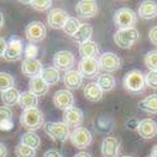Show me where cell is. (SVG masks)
<instances>
[{
    "mask_svg": "<svg viewBox=\"0 0 157 157\" xmlns=\"http://www.w3.org/2000/svg\"><path fill=\"white\" fill-rule=\"evenodd\" d=\"M19 122L29 132H34L44 125V115L39 108H33V109L23 110Z\"/></svg>",
    "mask_w": 157,
    "mask_h": 157,
    "instance_id": "obj_1",
    "label": "cell"
},
{
    "mask_svg": "<svg viewBox=\"0 0 157 157\" xmlns=\"http://www.w3.org/2000/svg\"><path fill=\"white\" fill-rule=\"evenodd\" d=\"M124 89L131 94H140L144 90L146 81H144V74L141 70H131L127 72L123 78Z\"/></svg>",
    "mask_w": 157,
    "mask_h": 157,
    "instance_id": "obj_2",
    "label": "cell"
},
{
    "mask_svg": "<svg viewBox=\"0 0 157 157\" xmlns=\"http://www.w3.org/2000/svg\"><path fill=\"white\" fill-rule=\"evenodd\" d=\"M43 129L56 142L63 143L67 140H70V134H71L70 127L66 125L63 122H48V123H44Z\"/></svg>",
    "mask_w": 157,
    "mask_h": 157,
    "instance_id": "obj_3",
    "label": "cell"
},
{
    "mask_svg": "<svg viewBox=\"0 0 157 157\" xmlns=\"http://www.w3.org/2000/svg\"><path fill=\"white\" fill-rule=\"evenodd\" d=\"M114 42L118 47L123 48V50H128L133 44L137 43L140 39V32L136 28H129V29H118L114 33Z\"/></svg>",
    "mask_w": 157,
    "mask_h": 157,
    "instance_id": "obj_4",
    "label": "cell"
},
{
    "mask_svg": "<svg viewBox=\"0 0 157 157\" xmlns=\"http://www.w3.org/2000/svg\"><path fill=\"white\" fill-rule=\"evenodd\" d=\"M138 15L131 8H121L114 14V24L118 29H129L134 28Z\"/></svg>",
    "mask_w": 157,
    "mask_h": 157,
    "instance_id": "obj_5",
    "label": "cell"
},
{
    "mask_svg": "<svg viewBox=\"0 0 157 157\" xmlns=\"http://www.w3.org/2000/svg\"><path fill=\"white\" fill-rule=\"evenodd\" d=\"M70 141L76 148L84 150L86 147H89L90 143L93 142V136L91 132L87 128H85V127H77L71 132Z\"/></svg>",
    "mask_w": 157,
    "mask_h": 157,
    "instance_id": "obj_6",
    "label": "cell"
},
{
    "mask_svg": "<svg viewBox=\"0 0 157 157\" xmlns=\"http://www.w3.org/2000/svg\"><path fill=\"white\" fill-rule=\"evenodd\" d=\"M75 63L76 58L71 51H58L53 56V67L58 71H70Z\"/></svg>",
    "mask_w": 157,
    "mask_h": 157,
    "instance_id": "obj_7",
    "label": "cell"
},
{
    "mask_svg": "<svg viewBox=\"0 0 157 157\" xmlns=\"http://www.w3.org/2000/svg\"><path fill=\"white\" fill-rule=\"evenodd\" d=\"M23 52H24V44L22 42V39L17 36H13L6 42L4 58L6 61H18L23 56Z\"/></svg>",
    "mask_w": 157,
    "mask_h": 157,
    "instance_id": "obj_8",
    "label": "cell"
},
{
    "mask_svg": "<svg viewBox=\"0 0 157 157\" xmlns=\"http://www.w3.org/2000/svg\"><path fill=\"white\" fill-rule=\"evenodd\" d=\"M98 61H99V68L105 71V74L115 72V71L119 70L121 66H122V61H121L119 56L113 53V52L103 53Z\"/></svg>",
    "mask_w": 157,
    "mask_h": 157,
    "instance_id": "obj_9",
    "label": "cell"
},
{
    "mask_svg": "<svg viewBox=\"0 0 157 157\" xmlns=\"http://www.w3.org/2000/svg\"><path fill=\"white\" fill-rule=\"evenodd\" d=\"M47 36L46 25L42 22H31L25 27V37L31 43H38L43 41Z\"/></svg>",
    "mask_w": 157,
    "mask_h": 157,
    "instance_id": "obj_10",
    "label": "cell"
},
{
    "mask_svg": "<svg viewBox=\"0 0 157 157\" xmlns=\"http://www.w3.org/2000/svg\"><path fill=\"white\" fill-rule=\"evenodd\" d=\"M99 61L96 58H81L77 65V71L81 74L82 77L93 78L99 75Z\"/></svg>",
    "mask_w": 157,
    "mask_h": 157,
    "instance_id": "obj_11",
    "label": "cell"
},
{
    "mask_svg": "<svg viewBox=\"0 0 157 157\" xmlns=\"http://www.w3.org/2000/svg\"><path fill=\"white\" fill-rule=\"evenodd\" d=\"M53 104H55V106L57 108V109H61L63 112L70 109V108H72L74 104H75L74 94L67 89L58 90L53 95Z\"/></svg>",
    "mask_w": 157,
    "mask_h": 157,
    "instance_id": "obj_12",
    "label": "cell"
},
{
    "mask_svg": "<svg viewBox=\"0 0 157 157\" xmlns=\"http://www.w3.org/2000/svg\"><path fill=\"white\" fill-rule=\"evenodd\" d=\"M121 151V142L113 136H106L101 142L100 153L103 157H118Z\"/></svg>",
    "mask_w": 157,
    "mask_h": 157,
    "instance_id": "obj_13",
    "label": "cell"
},
{
    "mask_svg": "<svg viewBox=\"0 0 157 157\" xmlns=\"http://www.w3.org/2000/svg\"><path fill=\"white\" fill-rule=\"evenodd\" d=\"M67 19H68V14L66 13V10L60 8H55L47 14V23L53 29H62L65 23L67 22Z\"/></svg>",
    "mask_w": 157,
    "mask_h": 157,
    "instance_id": "obj_14",
    "label": "cell"
},
{
    "mask_svg": "<svg viewBox=\"0 0 157 157\" xmlns=\"http://www.w3.org/2000/svg\"><path fill=\"white\" fill-rule=\"evenodd\" d=\"M42 70H43L42 62L37 60V58H24L22 62V72L24 76L29 78L41 76Z\"/></svg>",
    "mask_w": 157,
    "mask_h": 157,
    "instance_id": "obj_15",
    "label": "cell"
},
{
    "mask_svg": "<svg viewBox=\"0 0 157 157\" xmlns=\"http://www.w3.org/2000/svg\"><path fill=\"white\" fill-rule=\"evenodd\" d=\"M63 123L68 127H81L84 123V112L77 106H72L63 112Z\"/></svg>",
    "mask_w": 157,
    "mask_h": 157,
    "instance_id": "obj_16",
    "label": "cell"
},
{
    "mask_svg": "<svg viewBox=\"0 0 157 157\" xmlns=\"http://www.w3.org/2000/svg\"><path fill=\"white\" fill-rule=\"evenodd\" d=\"M75 10L82 18H94L98 14L99 6H98V3L94 2V0H81V2L76 4Z\"/></svg>",
    "mask_w": 157,
    "mask_h": 157,
    "instance_id": "obj_17",
    "label": "cell"
},
{
    "mask_svg": "<svg viewBox=\"0 0 157 157\" xmlns=\"http://www.w3.org/2000/svg\"><path fill=\"white\" fill-rule=\"evenodd\" d=\"M94 129L100 133V134H110L114 131L115 127V122L112 117L108 115H99L95 118V121L93 123Z\"/></svg>",
    "mask_w": 157,
    "mask_h": 157,
    "instance_id": "obj_18",
    "label": "cell"
},
{
    "mask_svg": "<svg viewBox=\"0 0 157 157\" xmlns=\"http://www.w3.org/2000/svg\"><path fill=\"white\" fill-rule=\"evenodd\" d=\"M138 134L143 140H151L157 136V123L153 119L146 118V119L140 121L138 129H137Z\"/></svg>",
    "mask_w": 157,
    "mask_h": 157,
    "instance_id": "obj_19",
    "label": "cell"
},
{
    "mask_svg": "<svg viewBox=\"0 0 157 157\" xmlns=\"http://www.w3.org/2000/svg\"><path fill=\"white\" fill-rule=\"evenodd\" d=\"M84 82V77L77 70H70L63 75V84L67 90H77L80 89Z\"/></svg>",
    "mask_w": 157,
    "mask_h": 157,
    "instance_id": "obj_20",
    "label": "cell"
},
{
    "mask_svg": "<svg viewBox=\"0 0 157 157\" xmlns=\"http://www.w3.org/2000/svg\"><path fill=\"white\" fill-rule=\"evenodd\" d=\"M13 127L14 122L12 108L2 105L0 106V131H10Z\"/></svg>",
    "mask_w": 157,
    "mask_h": 157,
    "instance_id": "obj_21",
    "label": "cell"
},
{
    "mask_svg": "<svg viewBox=\"0 0 157 157\" xmlns=\"http://www.w3.org/2000/svg\"><path fill=\"white\" fill-rule=\"evenodd\" d=\"M50 90V85H48L41 76H37L31 78L29 81V91L33 93L36 96H43Z\"/></svg>",
    "mask_w": 157,
    "mask_h": 157,
    "instance_id": "obj_22",
    "label": "cell"
},
{
    "mask_svg": "<svg viewBox=\"0 0 157 157\" xmlns=\"http://www.w3.org/2000/svg\"><path fill=\"white\" fill-rule=\"evenodd\" d=\"M137 15H140V18H142V19L156 18L157 17V3L150 2V0H146V2L141 3Z\"/></svg>",
    "mask_w": 157,
    "mask_h": 157,
    "instance_id": "obj_23",
    "label": "cell"
},
{
    "mask_svg": "<svg viewBox=\"0 0 157 157\" xmlns=\"http://www.w3.org/2000/svg\"><path fill=\"white\" fill-rule=\"evenodd\" d=\"M84 95L86 98V100L96 103V101H99V100L103 99L104 91L100 89L99 85H98L96 82H89L84 87Z\"/></svg>",
    "mask_w": 157,
    "mask_h": 157,
    "instance_id": "obj_24",
    "label": "cell"
},
{
    "mask_svg": "<svg viewBox=\"0 0 157 157\" xmlns=\"http://www.w3.org/2000/svg\"><path fill=\"white\" fill-rule=\"evenodd\" d=\"M18 105L21 106L23 110L38 108V96H36L33 93H31L29 90L23 91V93H21V96H19Z\"/></svg>",
    "mask_w": 157,
    "mask_h": 157,
    "instance_id": "obj_25",
    "label": "cell"
},
{
    "mask_svg": "<svg viewBox=\"0 0 157 157\" xmlns=\"http://www.w3.org/2000/svg\"><path fill=\"white\" fill-rule=\"evenodd\" d=\"M78 52H80L82 58H96L99 55V46L94 41H87L78 46Z\"/></svg>",
    "mask_w": 157,
    "mask_h": 157,
    "instance_id": "obj_26",
    "label": "cell"
},
{
    "mask_svg": "<svg viewBox=\"0 0 157 157\" xmlns=\"http://www.w3.org/2000/svg\"><path fill=\"white\" fill-rule=\"evenodd\" d=\"M93 32H94L93 27H91L90 24L85 23V24H81L80 29H78V31L75 33V36L71 37V38L74 39L75 42L82 44V43H85V42H87V41H90V38H91V36H93Z\"/></svg>",
    "mask_w": 157,
    "mask_h": 157,
    "instance_id": "obj_27",
    "label": "cell"
},
{
    "mask_svg": "<svg viewBox=\"0 0 157 157\" xmlns=\"http://www.w3.org/2000/svg\"><path fill=\"white\" fill-rule=\"evenodd\" d=\"M140 109L146 112V113H150V114H157V94H152L146 96L143 100L140 101L138 104Z\"/></svg>",
    "mask_w": 157,
    "mask_h": 157,
    "instance_id": "obj_28",
    "label": "cell"
},
{
    "mask_svg": "<svg viewBox=\"0 0 157 157\" xmlns=\"http://www.w3.org/2000/svg\"><path fill=\"white\" fill-rule=\"evenodd\" d=\"M21 143L24 144V146H28L31 147L33 150H38L39 146H41V138H39V136L36 133V132H25L22 134L21 137Z\"/></svg>",
    "mask_w": 157,
    "mask_h": 157,
    "instance_id": "obj_29",
    "label": "cell"
},
{
    "mask_svg": "<svg viewBox=\"0 0 157 157\" xmlns=\"http://www.w3.org/2000/svg\"><path fill=\"white\" fill-rule=\"evenodd\" d=\"M19 96H21V93H19L18 89L15 87H12L6 91H3L2 93V101L5 106H13V105H17L18 101H19Z\"/></svg>",
    "mask_w": 157,
    "mask_h": 157,
    "instance_id": "obj_30",
    "label": "cell"
},
{
    "mask_svg": "<svg viewBox=\"0 0 157 157\" xmlns=\"http://www.w3.org/2000/svg\"><path fill=\"white\" fill-rule=\"evenodd\" d=\"M41 77L48 84V85H55L60 81V71L56 70L55 67H43L41 72Z\"/></svg>",
    "mask_w": 157,
    "mask_h": 157,
    "instance_id": "obj_31",
    "label": "cell"
},
{
    "mask_svg": "<svg viewBox=\"0 0 157 157\" xmlns=\"http://www.w3.org/2000/svg\"><path fill=\"white\" fill-rule=\"evenodd\" d=\"M96 84L99 85V87L103 91H110L115 87V78L110 74H101L98 76V81Z\"/></svg>",
    "mask_w": 157,
    "mask_h": 157,
    "instance_id": "obj_32",
    "label": "cell"
},
{
    "mask_svg": "<svg viewBox=\"0 0 157 157\" xmlns=\"http://www.w3.org/2000/svg\"><path fill=\"white\" fill-rule=\"evenodd\" d=\"M81 22L78 21L77 18H74V17H68V19H67V22L65 23V25H63V32L67 34V36H70V37H74L75 36V33L80 29V27H81Z\"/></svg>",
    "mask_w": 157,
    "mask_h": 157,
    "instance_id": "obj_33",
    "label": "cell"
},
{
    "mask_svg": "<svg viewBox=\"0 0 157 157\" xmlns=\"http://www.w3.org/2000/svg\"><path fill=\"white\" fill-rule=\"evenodd\" d=\"M15 85L14 77L8 72H0V91H6Z\"/></svg>",
    "mask_w": 157,
    "mask_h": 157,
    "instance_id": "obj_34",
    "label": "cell"
},
{
    "mask_svg": "<svg viewBox=\"0 0 157 157\" xmlns=\"http://www.w3.org/2000/svg\"><path fill=\"white\" fill-rule=\"evenodd\" d=\"M15 156L17 157H36V153L37 151L31 148V147H28V146H24L22 143H19L17 147H15Z\"/></svg>",
    "mask_w": 157,
    "mask_h": 157,
    "instance_id": "obj_35",
    "label": "cell"
},
{
    "mask_svg": "<svg viewBox=\"0 0 157 157\" xmlns=\"http://www.w3.org/2000/svg\"><path fill=\"white\" fill-rule=\"evenodd\" d=\"M144 65L150 71H157V50L150 51L144 56Z\"/></svg>",
    "mask_w": 157,
    "mask_h": 157,
    "instance_id": "obj_36",
    "label": "cell"
},
{
    "mask_svg": "<svg viewBox=\"0 0 157 157\" xmlns=\"http://www.w3.org/2000/svg\"><path fill=\"white\" fill-rule=\"evenodd\" d=\"M28 4L37 12H46L51 8L52 2L51 0H31V2H28Z\"/></svg>",
    "mask_w": 157,
    "mask_h": 157,
    "instance_id": "obj_37",
    "label": "cell"
},
{
    "mask_svg": "<svg viewBox=\"0 0 157 157\" xmlns=\"http://www.w3.org/2000/svg\"><path fill=\"white\" fill-rule=\"evenodd\" d=\"M146 85L151 89H157V71H148L144 75Z\"/></svg>",
    "mask_w": 157,
    "mask_h": 157,
    "instance_id": "obj_38",
    "label": "cell"
},
{
    "mask_svg": "<svg viewBox=\"0 0 157 157\" xmlns=\"http://www.w3.org/2000/svg\"><path fill=\"white\" fill-rule=\"evenodd\" d=\"M24 56L25 58H36L38 55V47L34 43H29L24 47Z\"/></svg>",
    "mask_w": 157,
    "mask_h": 157,
    "instance_id": "obj_39",
    "label": "cell"
},
{
    "mask_svg": "<svg viewBox=\"0 0 157 157\" xmlns=\"http://www.w3.org/2000/svg\"><path fill=\"white\" fill-rule=\"evenodd\" d=\"M138 125H140V121L136 119V118H131V119L125 122V127L131 131H137L138 129Z\"/></svg>",
    "mask_w": 157,
    "mask_h": 157,
    "instance_id": "obj_40",
    "label": "cell"
},
{
    "mask_svg": "<svg viewBox=\"0 0 157 157\" xmlns=\"http://www.w3.org/2000/svg\"><path fill=\"white\" fill-rule=\"evenodd\" d=\"M148 38H150V41L152 44L157 46V25L152 27L150 29V33H148Z\"/></svg>",
    "mask_w": 157,
    "mask_h": 157,
    "instance_id": "obj_41",
    "label": "cell"
},
{
    "mask_svg": "<svg viewBox=\"0 0 157 157\" xmlns=\"http://www.w3.org/2000/svg\"><path fill=\"white\" fill-rule=\"evenodd\" d=\"M5 50H6V41L3 37H0V58L4 57Z\"/></svg>",
    "mask_w": 157,
    "mask_h": 157,
    "instance_id": "obj_42",
    "label": "cell"
},
{
    "mask_svg": "<svg viewBox=\"0 0 157 157\" xmlns=\"http://www.w3.org/2000/svg\"><path fill=\"white\" fill-rule=\"evenodd\" d=\"M43 157H63L60 152L58 151H56V150H48L46 153H44V156Z\"/></svg>",
    "mask_w": 157,
    "mask_h": 157,
    "instance_id": "obj_43",
    "label": "cell"
},
{
    "mask_svg": "<svg viewBox=\"0 0 157 157\" xmlns=\"http://www.w3.org/2000/svg\"><path fill=\"white\" fill-rule=\"evenodd\" d=\"M8 148H6V146L4 143H0V157H8Z\"/></svg>",
    "mask_w": 157,
    "mask_h": 157,
    "instance_id": "obj_44",
    "label": "cell"
},
{
    "mask_svg": "<svg viewBox=\"0 0 157 157\" xmlns=\"http://www.w3.org/2000/svg\"><path fill=\"white\" fill-rule=\"evenodd\" d=\"M75 157H93L89 152H85V151H81V152H78L75 155Z\"/></svg>",
    "mask_w": 157,
    "mask_h": 157,
    "instance_id": "obj_45",
    "label": "cell"
},
{
    "mask_svg": "<svg viewBox=\"0 0 157 157\" xmlns=\"http://www.w3.org/2000/svg\"><path fill=\"white\" fill-rule=\"evenodd\" d=\"M4 22H5V19H4V14L0 12V28H2L4 25Z\"/></svg>",
    "mask_w": 157,
    "mask_h": 157,
    "instance_id": "obj_46",
    "label": "cell"
},
{
    "mask_svg": "<svg viewBox=\"0 0 157 157\" xmlns=\"http://www.w3.org/2000/svg\"><path fill=\"white\" fill-rule=\"evenodd\" d=\"M151 156L152 157H157V144L152 148V152H151Z\"/></svg>",
    "mask_w": 157,
    "mask_h": 157,
    "instance_id": "obj_47",
    "label": "cell"
},
{
    "mask_svg": "<svg viewBox=\"0 0 157 157\" xmlns=\"http://www.w3.org/2000/svg\"><path fill=\"white\" fill-rule=\"evenodd\" d=\"M122 157H133V156H122Z\"/></svg>",
    "mask_w": 157,
    "mask_h": 157,
    "instance_id": "obj_48",
    "label": "cell"
},
{
    "mask_svg": "<svg viewBox=\"0 0 157 157\" xmlns=\"http://www.w3.org/2000/svg\"><path fill=\"white\" fill-rule=\"evenodd\" d=\"M150 157H152V156H150Z\"/></svg>",
    "mask_w": 157,
    "mask_h": 157,
    "instance_id": "obj_49",
    "label": "cell"
}]
</instances>
